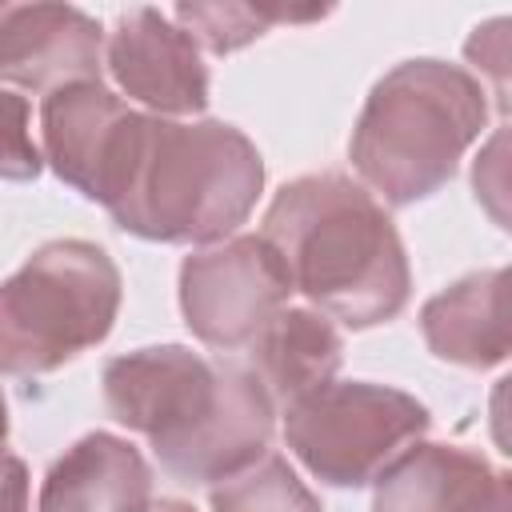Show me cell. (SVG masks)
<instances>
[{
  "label": "cell",
  "mask_w": 512,
  "mask_h": 512,
  "mask_svg": "<svg viewBox=\"0 0 512 512\" xmlns=\"http://www.w3.org/2000/svg\"><path fill=\"white\" fill-rule=\"evenodd\" d=\"M28 116V96L0 88V180H36L44 168V152L32 144Z\"/></svg>",
  "instance_id": "cell-17"
},
{
  "label": "cell",
  "mask_w": 512,
  "mask_h": 512,
  "mask_svg": "<svg viewBox=\"0 0 512 512\" xmlns=\"http://www.w3.org/2000/svg\"><path fill=\"white\" fill-rule=\"evenodd\" d=\"M372 512H512V484L476 448L416 440L376 476Z\"/></svg>",
  "instance_id": "cell-11"
},
{
  "label": "cell",
  "mask_w": 512,
  "mask_h": 512,
  "mask_svg": "<svg viewBox=\"0 0 512 512\" xmlns=\"http://www.w3.org/2000/svg\"><path fill=\"white\" fill-rule=\"evenodd\" d=\"M328 16L324 8L292 12V8H272V4H176L172 20L192 36L196 48H208L216 56H228L252 40H260L272 24H304Z\"/></svg>",
  "instance_id": "cell-15"
},
{
  "label": "cell",
  "mask_w": 512,
  "mask_h": 512,
  "mask_svg": "<svg viewBox=\"0 0 512 512\" xmlns=\"http://www.w3.org/2000/svg\"><path fill=\"white\" fill-rule=\"evenodd\" d=\"M212 512H324L312 488L276 452H264L244 472L212 484Z\"/></svg>",
  "instance_id": "cell-16"
},
{
  "label": "cell",
  "mask_w": 512,
  "mask_h": 512,
  "mask_svg": "<svg viewBox=\"0 0 512 512\" xmlns=\"http://www.w3.org/2000/svg\"><path fill=\"white\" fill-rule=\"evenodd\" d=\"M488 124V92L468 68L420 56L388 68L352 128L348 156L364 188L408 208L440 192Z\"/></svg>",
  "instance_id": "cell-4"
},
{
  "label": "cell",
  "mask_w": 512,
  "mask_h": 512,
  "mask_svg": "<svg viewBox=\"0 0 512 512\" xmlns=\"http://www.w3.org/2000/svg\"><path fill=\"white\" fill-rule=\"evenodd\" d=\"M104 28L72 4H0V76L56 92L68 84H100Z\"/></svg>",
  "instance_id": "cell-10"
},
{
  "label": "cell",
  "mask_w": 512,
  "mask_h": 512,
  "mask_svg": "<svg viewBox=\"0 0 512 512\" xmlns=\"http://www.w3.org/2000/svg\"><path fill=\"white\" fill-rule=\"evenodd\" d=\"M260 236L276 248L288 280L320 316L376 328L404 312L412 268L384 204L344 172H312L284 184Z\"/></svg>",
  "instance_id": "cell-2"
},
{
  "label": "cell",
  "mask_w": 512,
  "mask_h": 512,
  "mask_svg": "<svg viewBox=\"0 0 512 512\" xmlns=\"http://www.w3.org/2000/svg\"><path fill=\"white\" fill-rule=\"evenodd\" d=\"M116 88L152 116H196L208 108V68L192 36L160 8H128L116 16L104 48Z\"/></svg>",
  "instance_id": "cell-8"
},
{
  "label": "cell",
  "mask_w": 512,
  "mask_h": 512,
  "mask_svg": "<svg viewBox=\"0 0 512 512\" xmlns=\"http://www.w3.org/2000/svg\"><path fill=\"white\" fill-rule=\"evenodd\" d=\"M36 512H152V468L112 432H88L52 460Z\"/></svg>",
  "instance_id": "cell-12"
},
{
  "label": "cell",
  "mask_w": 512,
  "mask_h": 512,
  "mask_svg": "<svg viewBox=\"0 0 512 512\" xmlns=\"http://www.w3.org/2000/svg\"><path fill=\"white\" fill-rule=\"evenodd\" d=\"M152 512H196V508L184 500H160V504H152Z\"/></svg>",
  "instance_id": "cell-20"
},
{
  "label": "cell",
  "mask_w": 512,
  "mask_h": 512,
  "mask_svg": "<svg viewBox=\"0 0 512 512\" xmlns=\"http://www.w3.org/2000/svg\"><path fill=\"white\" fill-rule=\"evenodd\" d=\"M292 280L264 236H228L180 264V312L212 352H244L288 304Z\"/></svg>",
  "instance_id": "cell-7"
},
{
  "label": "cell",
  "mask_w": 512,
  "mask_h": 512,
  "mask_svg": "<svg viewBox=\"0 0 512 512\" xmlns=\"http://www.w3.org/2000/svg\"><path fill=\"white\" fill-rule=\"evenodd\" d=\"M120 268L92 240H48L0 280V372L44 376L96 348L120 312Z\"/></svg>",
  "instance_id": "cell-5"
},
{
  "label": "cell",
  "mask_w": 512,
  "mask_h": 512,
  "mask_svg": "<svg viewBox=\"0 0 512 512\" xmlns=\"http://www.w3.org/2000/svg\"><path fill=\"white\" fill-rule=\"evenodd\" d=\"M504 28H508V20L504 16H496L492 24H484V28H476L472 32V40H468V60L480 68H488L492 72V80H496V104H500V112L508 108V84H504Z\"/></svg>",
  "instance_id": "cell-18"
},
{
  "label": "cell",
  "mask_w": 512,
  "mask_h": 512,
  "mask_svg": "<svg viewBox=\"0 0 512 512\" xmlns=\"http://www.w3.org/2000/svg\"><path fill=\"white\" fill-rule=\"evenodd\" d=\"M244 352V368L264 384L272 404H292L336 376L344 360V340L328 316L284 304Z\"/></svg>",
  "instance_id": "cell-14"
},
{
  "label": "cell",
  "mask_w": 512,
  "mask_h": 512,
  "mask_svg": "<svg viewBox=\"0 0 512 512\" xmlns=\"http://www.w3.org/2000/svg\"><path fill=\"white\" fill-rule=\"evenodd\" d=\"M100 384L112 420L140 432L160 468L184 484H220L272 444L276 404L244 364L152 344L112 356Z\"/></svg>",
  "instance_id": "cell-1"
},
{
  "label": "cell",
  "mask_w": 512,
  "mask_h": 512,
  "mask_svg": "<svg viewBox=\"0 0 512 512\" xmlns=\"http://www.w3.org/2000/svg\"><path fill=\"white\" fill-rule=\"evenodd\" d=\"M428 424L432 416L416 396L372 380H328L284 404V444L328 488L376 484Z\"/></svg>",
  "instance_id": "cell-6"
},
{
  "label": "cell",
  "mask_w": 512,
  "mask_h": 512,
  "mask_svg": "<svg viewBox=\"0 0 512 512\" xmlns=\"http://www.w3.org/2000/svg\"><path fill=\"white\" fill-rule=\"evenodd\" d=\"M0 512H28V464L0 452Z\"/></svg>",
  "instance_id": "cell-19"
},
{
  "label": "cell",
  "mask_w": 512,
  "mask_h": 512,
  "mask_svg": "<svg viewBox=\"0 0 512 512\" xmlns=\"http://www.w3.org/2000/svg\"><path fill=\"white\" fill-rule=\"evenodd\" d=\"M4 444H8V400L0 392V452H4Z\"/></svg>",
  "instance_id": "cell-21"
},
{
  "label": "cell",
  "mask_w": 512,
  "mask_h": 512,
  "mask_svg": "<svg viewBox=\"0 0 512 512\" xmlns=\"http://www.w3.org/2000/svg\"><path fill=\"white\" fill-rule=\"evenodd\" d=\"M264 188L256 144L224 120H168L140 112L108 216L152 244L228 240Z\"/></svg>",
  "instance_id": "cell-3"
},
{
  "label": "cell",
  "mask_w": 512,
  "mask_h": 512,
  "mask_svg": "<svg viewBox=\"0 0 512 512\" xmlns=\"http://www.w3.org/2000/svg\"><path fill=\"white\" fill-rule=\"evenodd\" d=\"M136 108H128L104 84H68L44 96L40 136L52 172L76 188L84 200L104 204L120 172L128 136L136 128Z\"/></svg>",
  "instance_id": "cell-9"
},
{
  "label": "cell",
  "mask_w": 512,
  "mask_h": 512,
  "mask_svg": "<svg viewBox=\"0 0 512 512\" xmlns=\"http://www.w3.org/2000/svg\"><path fill=\"white\" fill-rule=\"evenodd\" d=\"M420 332L436 360L496 368L508 360V272L480 268L436 292L420 308Z\"/></svg>",
  "instance_id": "cell-13"
}]
</instances>
